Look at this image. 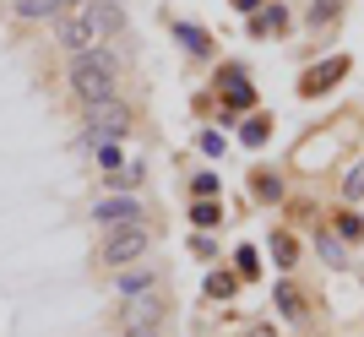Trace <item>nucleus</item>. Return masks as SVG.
<instances>
[{
    "instance_id": "obj_21",
    "label": "nucleus",
    "mask_w": 364,
    "mask_h": 337,
    "mask_svg": "<svg viewBox=\"0 0 364 337\" xmlns=\"http://www.w3.org/2000/svg\"><path fill=\"white\" fill-rule=\"evenodd\" d=\"M196 196H218V174H196Z\"/></svg>"
},
{
    "instance_id": "obj_17",
    "label": "nucleus",
    "mask_w": 364,
    "mask_h": 337,
    "mask_svg": "<svg viewBox=\"0 0 364 337\" xmlns=\"http://www.w3.org/2000/svg\"><path fill=\"white\" fill-rule=\"evenodd\" d=\"M174 33H180V38L196 49V55H207V33H201V28H191V22H174Z\"/></svg>"
},
{
    "instance_id": "obj_10",
    "label": "nucleus",
    "mask_w": 364,
    "mask_h": 337,
    "mask_svg": "<svg viewBox=\"0 0 364 337\" xmlns=\"http://www.w3.org/2000/svg\"><path fill=\"white\" fill-rule=\"evenodd\" d=\"M218 196H196V207H191V223H196V229H218Z\"/></svg>"
},
{
    "instance_id": "obj_5",
    "label": "nucleus",
    "mask_w": 364,
    "mask_h": 337,
    "mask_svg": "<svg viewBox=\"0 0 364 337\" xmlns=\"http://www.w3.org/2000/svg\"><path fill=\"white\" fill-rule=\"evenodd\" d=\"M92 218L104 223V229H125V223H141V201L136 196H109L92 207Z\"/></svg>"
},
{
    "instance_id": "obj_6",
    "label": "nucleus",
    "mask_w": 364,
    "mask_h": 337,
    "mask_svg": "<svg viewBox=\"0 0 364 337\" xmlns=\"http://www.w3.org/2000/svg\"><path fill=\"white\" fill-rule=\"evenodd\" d=\"M343 71H348V55H337V60H321V65H310V71L299 77V92H310V98H316V92H326L332 82H343Z\"/></svg>"
},
{
    "instance_id": "obj_25",
    "label": "nucleus",
    "mask_w": 364,
    "mask_h": 337,
    "mask_svg": "<svg viewBox=\"0 0 364 337\" xmlns=\"http://www.w3.org/2000/svg\"><path fill=\"white\" fill-rule=\"evenodd\" d=\"M125 337H158V332H152V326H141V332H125Z\"/></svg>"
},
{
    "instance_id": "obj_22",
    "label": "nucleus",
    "mask_w": 364,
    "mask_h": 337,
    "mask_svg": "<svg viewBox=\"0 0 364 337\" xmlns=\"http://www.w3.org/2000/svg\"><path fill=\"white\" fill-rule=\"evenodd\" d=\"M348 196H353V201L364 196V164H359V168H353V174H348Z\"/></svg>"
},
{
    "instance_id": "obj_16",
    "label": "nucleus",
    "mask_w": 364,
    "mask_h": 337,
    "mask_svg": "<svg viewBox=\"0 0 364 337\" xmlns=\"http://www.w3.org/2000/svg\"><path fill=\"white\" fill-rule=\"evenodd\" d=\"M250 196L277 201V196H283V180H277V174H261V180H250Z\"/></svg>"
},
{
    "instance_id": "obj_18",
    "label": "nucleus",
    "mask_w": 364,
    "mask_h": 337,
    "mask_svg": "<svg viewBox=\"0 0 364 337\" xmlns=\"http://www.w3.org/2000/svg\"><path fill=\"white\" fill-rule=\"evenodd\" d=\"M337 234H343V240H364V218L359 213H343V218H337Z\"/></svg>"
},
{
    "instance_id": "obj_1",
    "label": "nucleus",
    "mask_w": 364,
    "mask_h": 337,
    "mask_svg": "<svg viewBox=\"0 0 364 337\" xmlns=\"http://www.w3.org/2000/svg\"><path fill=\"white\" fill-rule=\"evenodd\" d=\"M71 92L82 98V109L120 98V60H114L109 49H98V44L82 49V55H71Z\"/></svg>"
},
{
    "instance_id": "obj_26",
    "label": "nucleus",
    "mask_w": 364,
    "mask_h": 337,
    "mask_svg": "<svg viewBox=\"0 0 364 337\" xmlns=\"http://www.w3.org/2000/svg\"><path fill=\"white\" fill-rule=\"evenodd\" d=\"M234 6H240V11H256V0H234Z\"/></svg>"
},
{
    "instance_id": "obj_14",
    "label": "nucleus",
    "mask_w": 364,
    "mask_h": 337,
    "mask_svg": "<svg viewBox=\"0 0 364 337\" xmlns=\"http://www.w3.org/2000/svg\"><path fill=\"white\" fill-rule=\"evenodd\" d=\"M234 289H240V277H234V272H213V277H207V299H228Z\"/></svg>"
},
{
    "instance_id": "obj_13",
    "label": "nucleus",
    "mask_w": 364,
    "mask_h": 337,
    "mask_svg": "<svg viewBox=\"0 0 364 337\" xmlns=\"http://www.w3.org/2000/svg\"><path fill=\"white\" fill-rule=\"evenodd\" d=\"M256 272H261L256 245H240V250H234V277H256Z\"/></svg>"
},
{
    "instance_id": "obj_7",
    "label": "nucleus",
    "mask_w": 364,
    "mask_h": 337,
    "mask_svg": "<svg viewBox=\"0 0 364 337\" xmlns=\"http://www.w3.org/2000/svg\"><path fill=\"white\" fill-rule=\"evenodd\" d=\"M152 283H158V277H152V267H120V277H114V289H120V299L125 305H136V299H147L152 294Z\"/></svg>"
},
{
    "instance_id": "obj_12",
    "label": "nucleus",
    "mask_w": 364,
    "mask_h": 337,
    "mask_svg": "<svg viewBox=\"0 0 364 337\" xmlns=\"http://www.w3.org/2000/svg\"><path fill=\"white\" fill-rule=\"evenodd\" d=\"M272 261H277V267H294V261H299V245H294V234H283V229L272 234Z\"/></svg>"
},
{
    "instance_id": "obj_24",
    "label": "nucleus",
    "mask_w": 364,
    "mask_h": 337,
    "mask_svg": "<svg viewBox=\"0 0 364 337\" xmlns=\"http://www.w3.org/2000/svg\"><path fill=\"white\" fill-rule=\"evenodd\" d=\"M49 6H55V16H60V11H76L82 0H49Z\"/></svg>"
},
{
    "instance_id": "obj_11",
    "label": "nucleus",
    "mask_w": 364,
    "mask_h": 337,
    "mask_svg": "<svg viewBox=\"0 0 364 337\" xmlns=\"http://www.w3.org/2000/svg\"><path fill=\"white\" fill-rule=\"evenodd\" d=\"M316 250H321V261H326V267H343V261H348V245H343L337 234H321Z\"/></svg>"
},
{
    "instance_id": "obj_4",
    "label": "nucleus",
    "mask_w": 364,
    "mask_h": 337,
    "mask_svg": "<svg viewBox=\"0 0 364 337\" xmlns=\"http://www.w3.org/2000/svg\"><path fill=\"white\" fill-rule=\"evenodd\" d=\"M60 44L71 49V55H82V49L98 44V22H92L87 6H76V11H60Z\"/></svg>"
},
{
    "instance_id": "obj_20",
    "label": "nucleus",
    "mask_w": 364,
    "mask_h": 337,
    "mask_svg": "<svg viewBox=\"0 0 364 337\" xmlns=\"http://www.w3.org/2000/svg\"><path fill=\"white\" fill-rule=\"evenodd\" d=\"M277 305H283V316H299V299H294V289H289V283L277 289Z\"/></svg>"
},
{
    "instance_id": "obj_19",
    "label": "nucleus",
    "mask_w": 364,
    "mask_h": 337,
    "mask_svg": "<svg viewBox=\"0 0 364 337\" xmlns=\"http://www.w3.org/2000/svg\"><path fill=\"white\" fill-rule=\"evenodd\" d=\"M98 164H104V174H120V147H114V141H98Z\"/></svg>"
},
{
    "instance_id": "obj_3",
    "label": "nucleus",
    "mask_w": 364,
    "mask_h": 337,
    "mask_svg": "<svg viewBox=\"0 0 364 337\" xmlns=\"http://www.w3.org/2000/svg\"><path fill=\"white\" fill-rule=\"evenodd\" d=\"M147 245H152V234L141 229V223H125V229H109V240H104V261L120 272V267H136L141 256H147Z\"/></svg>"
},
{
    "instance_id": "obj_2",
    "label": "nucleus",
    "mask_w": 364,
    "mask_h": 337,
    "mask_svg": "<svg viewBox=\"0 0 364 337\" xmlns=\"http://www.w3.org/2000/svg\"><path fill=\"white\" fill-rule=\"evenodd\" d=\"M125 131H131V109H125L120 98H109V104H92L87 109L82 141H87V147H98V141H125Z\"/></svg>"
},
{
    "instance_id": "obj_8",
    "label": "nucleus",
    "mask_w": 364,
    "mask_h": 337,
    "mask_svg": "<svg viewBox=\"0 0 364 337\" xmlns=\"http://www.w3.org/2000/svg\"><path fill=\"white\" fill-rule=\"evenodd\" d=\"M223 92H228V104H234V109H245L250 98H256V87L245 82V71H240V65H228V71H223Z\"/></svg>"
},
{
    "instance_id": "obj_23",
    "label": "nucleus",
    "mask_w": 364,
    "mask_h": 337,
    "mask_svg": "<svg viewBox=\"0 0 364 337\" xmlns=\"http://www.w3.org/2000/svg\"><path fill=\"white\" fill-rule=\"evenodd\" d=\"M201 153L218 158V153H223V137H218V131H207V137H201Z\"/></svg>"
},
{
    "instance_id": "obj_15",
    "label": "nucleus",
    "mask_w": 364,
    "mask_h": 337,
    "mask_svg": "<svg viewBox=\"0 0 364 337\" xmlns=\"http://www.w3.org/2000/svg\"><path fill=\"white\" fill-rule=\"evenodd\" d=\"M16 16L22 22H44V16H55V6L49 0H16Z\"/></svg>"
},
{
    "instance_id": "obj_9",
    "label": "nucleus",
    "mask_w": 364,
    "mask_h": 337,
    "mask_svg": "<svg viewBox=\"0 0 364 337\" xmlns=\"http://www.w3.org/2000/svg\"><path fill=\"white\" fill-rule=\"evenodd\" d=\"M267 137H272V120H267V114H250V120L240 125V141H245V147H261Z\"/></svg>"
}]
</instances>
